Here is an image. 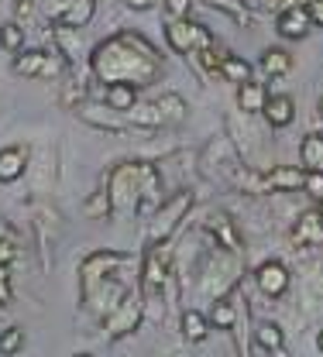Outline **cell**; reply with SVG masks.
<instances>
[{
    "label": "cell",
    "mask_w": 323,
    "mask_h": 357,
    "mask_svg": "<svg viewBox=\"0 0 323 357\" xmlns=\"http://www.w3.org/2000/svg\"><path fill=\"white\" fill-rule=\"evenodd\" d=\"M93 73L114 86V83H128V86H144L151 83V76L158 73V52L144 42L135 31L114 35L103 45H96L93 52Z\"/></svg>",
    "instance_id": "obj_1"
},
{
    "label": "cell",
    "mask_w": 323,
    "mask_h": 357,
    "mask_svg": "<svg viewBox=\"0 0 323 357\" xmlns=\"http://www.w3.org/2000/svg\"><path fill=\"white\" fill-rule=\"evenodd\" d=\"M165 42H169L172 52L189 55V52H206V48H213V35H210V28L200 24V21L176 17V21L165 24Z\"/></svg>",
    "instance_id": "obj_2"
},
{
    "label": "cell",
    "mask_w": 323,
    "mask_h": 357,
    "mask_svg": "<svg viewBox=\"0 0 323 357\" xmlns=\"http://www.w3.org/2000/svg\"><path fill=\"white\" fill-rule=\"evenodd\" d=\"M96 10L93 0H48L45 3V14L59 24V28H87Z\"/></svg>",
    "instance_id": "obj_3"
},
{
    "label": "cell",
    "mask_w": 323,
    "mask_h": 357,
    "mask_svg": "<svg viewBox=\"0 0 323 357\" xmlns=\"http://www.w3.org/2000/svg\"><path fill=\"white\" fill-rule=\"evenodd\" d=\"M14 73L17 76H59L62 73V59H55L52 52H42V48H35V52H21L17 59H14Z\"/></svg>",
    "instance_id": "obj_4"
},
{
    "label": "cell",
    "mask_w": 323,
    "mask_h": 357,
    "mask_svg": "<svg viewBox=\"0 0 323 357\" xmlns=\"http://www.w3.org/2000/svg\"><path fill=\"white\" fill-rule=\"evenodd\" d=\"M255 282H258V289L269 299H278L289 289V268L282 265V261H265V265H258V271H255Z\"/></svg>",
    "instance_id": "obj_5"
},
{
    "label": "cell",
    "mask_w": 323,
    "mask_h": 357,
    "mask_svg": "<svg viewBox=\"0 0 323 357\" xmlns=\"http://www.w3.org/2000/svg\"><path fill=\"white\" fill-rule=\"evenodd\" d=\"M310 14H306V7H289V10H282L276 21V31L282 38H292V42H299V38H306L310 35Z\"/></svg>",
    "instance_id": "obj_6"
},
{
    "label": "cell",
    "mask_w": 323,
    "mask_h": 357,
    "mask_svg": "<svg viewBox=\"0 0 323 357\" xmlns=\"http://www.w3.org/2000/svg\"><path fill=\"white\" fill-rule=\"evenodd\" d=\"M165 275H169V248L165 244H155L151 255H148V261H144V292L162 289Z\"/></svg>",
    "instance_id": "obj_7"
},
{
    "label": "cell",
    "mask_w": 323,
    "mask_h": 357,
    "mask_svg": "<svg viewBox=\"0 0 323 357\" xmlns=\"http://www.w3.org/2000/svg\"><path fill=\"white\" fill-rule=\"evenodd\" d=\"M265 121H269L272 128H289V124L296 121V100L285 96V93L269 96V100H265Z\"/></svg>",
    "instance_id": "obj_8"
},
{
    "label": "cell",
    "mask_w": 323,
    "mask_h": 357,
    "mask_svg": "<svg viewBox=\"0 0 323 357\" xmlns=\"http://www.w3.org/2000/svg\"><path fill=\"white\" fill-rule=\"evenodd\" d=\"M323 237V220L317 213H303L296 227H292V244L296 248H306V244H320Z\"/></svg>",
    "instance_id": "obj_9"
},
{
    "label": "cell",
    "mask_w": 323,
    "mask_h": 357,
    "mask_svg": "<svg viewBox=\"0 0 323 357\" xmlns=\"http://www.w3.org/2000/svg\"><path fill=\"white\" fill-rule=\"evenodd\" d=\"M299 165H303V172H323V134H306L303 137Z\"/></svg>",
    "instance_id": "obj_10"
},
{
    "label": "cell",
    "mask_w": 323,
    "mask_h": 357,
    "mask_svg": "<svg viewBox=\"0 0 323 357\" xmlns=\"http://www.w3.org/2000/svg\"><path fill=\"white\" fill-rule=\"evenodd\" d=\"M303 169H272L269 176L262 178V189L265 192H282V189H299L303 185Z\"/></svg>",
    "instance_id": "obj_11"
},
{
    "label": "cell",
    "mask_w": 323,
    "mask_h": 357,
    "mask_svg": "<svg viewBox=\"0 0 323 357\" xmlns=\"http://www.w3.org/2000/svg\"><path fill=\"white\" fill-rule=\"evenodd\" d=\"M258 66H262L265 76H285V73H292V55L285 48H265Z\"/></svg>",
    "instance_id": "obj_12"
},
{
    "label": "cell",
    "mask_w": 323,
    "mask_h": 357,
    "mask_svg": "<svg viewBox=\"0 0 323 357\" xmlns=\"http://www.w3.org/2000/svg\"><path fill=\"white\" fill-rule=\"evenodd\" d=\"M135 103H138V89L135 86H128V83L107 86V107L114 114H128V110H135Z\"/></svg>",
    "instance_id": "obj_13"
},
{
    "label": "cell",
    "mask_w": 323,
    "mask_h": 357,
    "mask_svg": "<svg viewBox=\"0 0 323 357\" xmlns=\"http://www.w3.org/2000/svg\"><path fill=\"white\" fill-rule=\"evenodd\" d=\"M265 86L262 83H255V79H248V83H241L237 89V103H241V110H248V114H258V110H265Z\"/></svg>",
    "instance_id": "obj_14"
},
{
    "label": "cell",
    "mask_w": 323,
    "mask_h": 357,
    "mask_svg": "<svg viewBox=\"0 0 323 357\" xmlns=\"http://www.w3.org/2000/svg\"><path fill=\"white\" fill-rule=\"evenodd\" d=\"M217 73L224 79H231V83H248L251 79V62L248 59H237V55H224L220 66H217Z\"/></svg>",
    "instance_id": "obj_15"
},
{
    "label": "cell",
    "mask_w": 323,
    "mask_h": 357,
    "mask_svg": "<svg viewBox=\"0 0 323 357\" xmlns=\"http://www.w3.org/2000/svg\"><path fill=\"white\" fill-rule=\"evenodd\" d=\"M24 172V151L21 148H3L0 151V182H14Z\"/></svg>",
    "instance_id": "obj_16"
},
{
    "label": "cell",
    "mask_w": 323,
    "mask_h": 357,
    "mask_svg": "<svg viewBox=\"0 0 323 357\" xmlns=\"http://www.w3.org/2000/svg\"><path fill=\"white\" fill-rule=\"evenodd\" d=\"M183 333H186V340H193V344L206 340V333H210L206 316H203V312H196V310H186L183 312Z\"/></svg>",
    "instance_id": "obj_17"
},
{
    "label": "cell",
    "mask_w": 323,
    "mask_h": 357,
    "mask_svg": "<svg viewBox=\"0 0 323 357\" xmlns=\"http://www.w3.org/2000/svg\"><path fill=\"white\" fill-rule=\"evenodd\" d=\"M210 230H213V237L224 244V248H231V251H237L241 248V237L234 234V227H231V220L224 217V213H217L213 220H210Z\"/></svg>",
    "instance_id": "obj_18"
},
{
    "label": "cell",
    "mask_w": 323,
    "mask_h": 357,
    "mask_svg": "<svg viewBox=\"0 0 323 357\" xmlns=\"http://www.w3.org/2000/svg\"><path fill=\"white\" fill-rule=\"evenodd\" d=\"M213 10H224L227 17H234L241 28H248V21H251V14H248V3L244 0H206Z\"/></svg>",
    "instance_id": "obj_19"
},
{
    "label": "cell",
    "mask_w": 323,
    "mask_h": 357,
    "mask_svg": "<svg viewBox=\"0 0 323 357\" xmlns=\"http://www.w3.org/2000/svg\"><path fill=\"white\" fill-rule=\"evenodd\" d=\"M21 347H24V333H21L17 326H10V330L0 333V354L3 357H14Z\"/></svg>",
    "instance_id": "obj_20"
},
{
    "label": "cell",
    "mask_w": 323,
    "mask_h": 357,
    "mask_svg": "<svg viewBox=\"0 0 323 357\" xmlns=\"http://www.w3.org/2000/svg\"><path fill=\"white\" fill-rule=\"evenodd\" d=\"M0 45H3L7 52H21V45H24V31H21L14 21H7V24L0 28Z\"/></svg>",
    "instance_id": "obj_21"
},
{
    "label": "cell",
    "mask_w": 323,
    "mask_h": 357,
    "mask_svg": "<svg viewBox=\"0 0 323 357\" xmlns=\"http://www.w3.org/2000/svg\"><path fill=\"white\" fill-rule=\"evenodd\" d=\"M258 344H262L265 351H278V347H282V330H278L276 323H262V326H258Z\"/></svg>",
    "instance_id": "obj_22"
},
{
    "label": "cell",
    "mask_w": 323,
    "mask_h": 357,
    "mask_svg": "<svg viewBox=\"0 0 323 357\" xmlns=\"http://www.w3.org/2000/svg\"><path fill=\"white\" fill-rule=\"evenodd\" d=\"M210 326H220V330H231L234 326V310L231 303H217L213 310H210V319H206Z\"/></svg>",
    "instance_id": "obj_23"
},
{
    "label": "cell",
    "mask_w": 323,
    "mask_h": 357,
    "mask_svg": "<svg viewBox=\"0 0 323 357\" xmlns=\"http://www.w3.org/2000/svg\"><path fill=\"white\" fill-rule=\"evenodd\" d=\"M303 189H306L313 199H320L323 196V172H306V176H303Z\"/></svg>",
    "instance_id": "obj_24"
},
{
    "label": "cell",
    "mask_w": 323,
    "mask_h": 357,
    "mask_svg": "<svg viewBox=\"0 0 323 357\" xmlns=\"http://www.w3.org/2000/svg\"><path fill=\"white\" fill-rule=\"evenodd\" d=\"M165 3V10H169V17L176 21V17H189V10H193V0H162Z\"/></svg>",
    "instance_id": "obj_25"
},
{
    "label": "cell",
    "mask_w": 323,
    "mask_h": 357,
    "mask_svg": "<svg viewBox=\"0 0 323 357\" xmlns=\"http://www.w3.org/2000/svg\"><path fill=\"white\" fill-rule=\"evenodd\" d=\"M310 0H265V7L269 10H276V14H282V10H289V7H306Z\"/></svg>",
    "instance_id": "obj_26"
},
{
    "label": "cell",
    "mask_w": 323,
    "mask_h": 357,
    "mask_svg": "<svg viewBox=\"0 0 323 357\" xmlns=\"http://www.w3.org/2000/svg\"><path fill=\"white\" fill-rule=\"evenodd\" d=\"M306 14H310V24H320L323 28V0H310L306 3Z\"/></svg>",
    "instance_id": "obj_27"
},
{
    "label": "cell",
    "mask_w": 323,
    "mask_h": 357,
    "mask_svg": "<svg viewBox=\"0 0 323 357\" xmlns=\"http://www.w3.org/2000/svg\"><path fill=\"white\" fill-rule=\"evenodd\" d=\"M3 303H10V275H7V268H0V306Z\"/></svg>",
    "instance_id": "obj_28"
},
{
    "label": "cell",
    "mask_w": 323,
    "mask_h": 357,
    "mask_svg": "<svg viewBox=\"0 0 323 357\" xmlns=\"http://www.w3.org/2000/svg\"><path fill=\"white\" fill-rule=\"evenodd\" d=\"M10 261H14V248L7 241H0V268H7Z\"/></svg>",
    "instance_id": "obj_29"
},
{
    "label": "cell",
    "mask_w": 323,
    "mask_h": 357,
    "mask_svg": "<svg viewBox=\"0 0 323 357\" xmlns=\"http://www.w3.org/2000/svg\"><path fill=\"white\" fill-rule=\"evenodd\" d=\"M131 10H148V7H155V0H124Z\"/></svg>",
    "instance_id": "obj_30"
},
{
    "label": "cell",
    "mask_w": 323,
    "mask_h": 357,
    "mask_svg": "<svg viewBox=\"0 0 323 357\" xmlns=\"http://www.w3.org/2000/svg\"><path fill=\"white\" fill-rule=\"evenodd\" d=\"M14 3H17V7H21V10H28V7H31V3H35V0H14Z\"/></svg>",
    "instance_id": "obj_31"
},
{
    "label": "cell",
    "mask_w": 323,
    "mask_h": 357,
    "mask_svg": "<svg viewBox=\"0 0 323 357\" xmlns=\"http://www.w3.org/2000/svg\"><path fill=\"white\" fill-rule=\"evenodd\" d=\"M317 203H320V210H317V217H320V220H323V196H320V199H317Z\"/></svg>",
    "instance_id": "obj_32"
},
{
    "label": "cell",
    "mask_w": 323,
    "mask_h": 357,
    "mask_svg": "<svg viewBox=\"0 0 323 357\" xmlns=\"http://www.w3.org/2000/svg\"><path fill=\"white\" fill-rule=\"evenodd\" d=\"M317 347H320V351H323V330H320V337H317Z\"/></svg>",
    "instance_id": "obj_33"
},
{
    "label": "cell",
    "mask_w": 323,
    "mask_h": 357,
    "mask_svg": "<svg viewBox=\"0 0 323 357\" xmlns=\"http://www.w3.org/2000/svg\"><path fill=\"white\" fill-rule=\"evenodd\" d=\"M320 117H323V100H320Z\"/></svg>",
    "instance_id": "obj_34"
},
{
    "label": "cell",
    "mask_w": 323,
    "mask_h": 357,
    "mask_svg": "<svg viewBox=\"0 0 323 357\" xmlns=\"http://www.w3.org/2000/svg\"><path fill=\"white\" fill-rule=\"evenodd\" d=\"M76 357H93V354H76Z\"/></svg>",
    "instance_id": "obj_35"
}]
</instances>
